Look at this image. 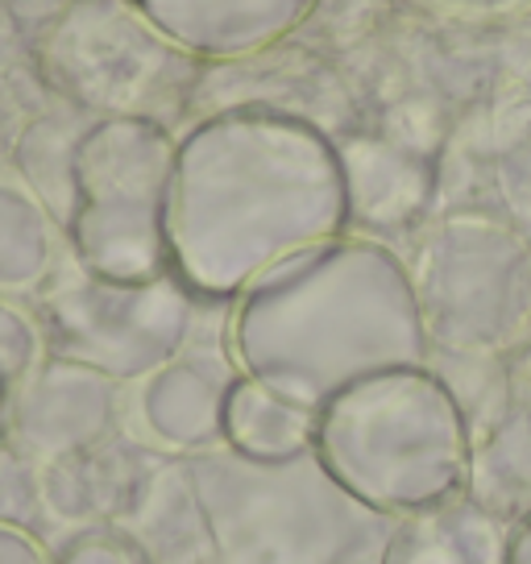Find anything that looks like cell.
Returning <instances> with one entry per match:
<instances>
[{
    "mask_svg": "<svg viewBox=\"0 0 531 564\" xmlns=\"http://www.w3.org/2000/svg\"><path fill=\"white\" fill-rule=\"evenodd\" d=\"M171 166L175 141L150 117H112L84 138L75 159V246L91 274L121 282L166 274Z\"/></svg>",
    "mask_w": 531,
    "mask_h": 564,
    "instance_id": "cell-5",
    "label": "cell"
},
{
    "mask_svg": "<svg viewBox=\"0 0 531 564\" xmlns=\"http://www.w3.org/2000/svg\"><path fill=\"white\" fill-rule=\"evenodd\" d=\"M192 498L204 564H354L382 514L366 511L307 457L195 460Z\"/></svg>",
    "mask_w": 531,
    "mask_h": 564,
    "instance_id": "cell-4",
    "label": "cell"
},
{
    "mask_svg": "<svg viewBox=\"0 0 531 564\" xmlns=\"http://www.w3.org/2000/svg\"><path fill=\"white\" fill-rule=\"evenodd\" d=\"M67 564H150V556L138 544H129V540L105 535V540H88V544L75 547Z\"/></svg>",
    "mask_w": 531,
    "mask_h": 564,
    "instance_id": "cell-14",
    "label": "cell"
},
{
    "mask_svg": "<svg viewBox=\"0 0 531 564\" xmlns=\"http://www.w3.org/2000/svg\"><path fill=\"white\" fill-rule=\"evenodd\" d=\"M229 357L241 378L319 411L390 366H427L411 265L370 237H328L274 262L237 295Z\"/></svg>",
    "mask_w": 531,
    "mask_h": 564,
    "instance_id": "cell-2",
    "label": "cell"
},
{
    "mask_svg": "<svg viewBox=\"0 0 531 564\" xmlns=\"http://www.w3.org/2000/svg\"><path fill=\"white\" fill-rule=\"evenodd\" d=\"M427 9H441L453 18H511L531 9V0H420Z\"/></svg>",
    "mask_w": 531,
    "mask_h": 564,
    "instance_id": "cell-15",
    "label": "cell"
},
{
    "mask_svg": "<svg viewBox=\"0 0 531 564\" xmlns=\"http://www.w3.org/2000/svg\"><path fill=\"white\" fill-rule=\"evenodd\" d=\"M507 523L478 498L403 514L378 547V564H507Z\"/></svg>",
    "mask_w": 531,
    "mask_h": 564,
    "instance_id": "cell-10",
    "label": "cell"
},
{
    "mask_svg": "<svg viewBox=\"0 0 531 564\" xmlns=\"http://www.w3.org/2000/svg\"><path fill=\"white\" fill-rule=\"evenodd\" d=\"M316 441V411L291 403L274 390L258 387L253 378H241L229 390L225 403V444L229 453L246 460H295L312 453Z\"/></svg>",
    "mask_w": 531,
    "mask_h": 564,
    "instance_id": "cell-11",
    "label": "cell"
},
{
    "mask_svg": "<svg viewBox=\"0 0 531 564\" xmlns=\"http://www.w3.org/2000/svg\"><path fill=\"white\" fill-rule=\"evenodd\" d=\"M427 340L495 352L531 324V246L490 216H444L411 265Z\"/></svg>",
    "mask_w": 531,
    "mask_h": 564,
    "instance_id": "cell-6",
    "label": "cell"
},
{
    "mask_svg": "<svg viewBox=\"0 0 531 564\" xmlns=\"http://www.w3.org/2000/svg\"><path fill=\"white\" fill-rule=\"evenodd\" d=\"M192 328V295L178 279L121 282L91 274L67 295V333L91 370L150 378L175 361Z\"/></svg>",
    "mask_w": 531,
    "mask_h": 564,
    "instance_id": "cell-7",
    "label": "cell"
},
{
    "mask_svg": "<svg viewBox=\"0 0 531 564\" xmlns=\"http://www.w3.org/2000/svg\"><path fill=\"white\" fill-rule=\"evenodd\" d=\"M237 366L216 357H175L145 378L142 415L150 432L183 453H208L225 444V403Z\"/></svg>",
    "mask_w": 531,
    "mask_h": 564,
    "instance_id": "cell-9",
    "label": "cell"
},
{
    "mask_svg": "<svg viewBox=\"0 0 531 564\" xmlns=\"http://www.w3.org/2000/svg\"><path fill=\"white\" fill-rule=\"evenodd\" d=\"M340 159L349 183V216L357 212L373 225H403L424 208L432 192V171L424 159L382 141L340 150Z\"/></svg>",
    "mask_w": 531,
    "mask_h": 564,
    "instance_id": "cell-12",
    "label": "cell"
},
{
    "mask_svg": "<svg viewBox=\"0 0 531 564\" xmlns=\"http://www.w3.org/2000/svg\"><path fill=\"white\" fill-rule=\"evenodd\" d=\"M187 58H246L291 37L319 0H133Z\"/></svg>",
    "mask_w": 531,
    "mask_h": 564,
    "instance_id": "cell-8",
    "label": "cell"
},
{
    "mask_svg": "<svg viewBox=\"0 0 531 564\" xmlns=\"http://www.w3.org/2000/svg\"><path fill=\"white\" fill-rule=\"evenodd\" d=\"M469 498L502 519L507 511H531V403L514 406L507 420L490 432L486 448H474V474H469Z\"/></svg>",
    "mask_w": 531,
    "mask_h": 564,
    "instance_id": "cell-13",
    "label": "cell"
},
{
    "mask_svg": "<svg viewBox=\"0 0 531 564\" xmlns=\"http://www.w3.org/2000/svg\"><path fill=\"white\" fill-rule=\"evenodd\" d=\"M312 457L366 511L403 519L469 490L474 432L432 366H390L319 406Z\"/></svg>",
    "mask_w": 531,
    "mask_h": 564,
    "instance_id": "cell-3",
    "label": "cell"
},
{
    "mask_svg": "<svg viewBox=\"0 0 531 564\" xmlns=\"http://www.w3.org/2000/svg\"><path fill=\"white\" fill-rule=\"evenodd\" d=\"M349 225L340 145L312 121L241 105L175 141L166 195L171 270L199 295H241L274 262Z\"/></svg>",
    "mask_w": 531,
    "mask_h": 564,
    "instance_id": "cell-1",
    "label": "cell"
},
{
    "mask_svg": "<svg viewBox=\"0 0 531 564\" xmlns=\"http://www.w3.org/2000/svg\"><path fill=\"white\" fill-rule=\"evenodd\" d=\"M507 564H531V511L519 514L507 531Z\"/></svg>",
    "mask_w": 531,
    "mask_h": 564,
    "instance_id": "cell-16",
    "label": "cell"
}]
</instances>
